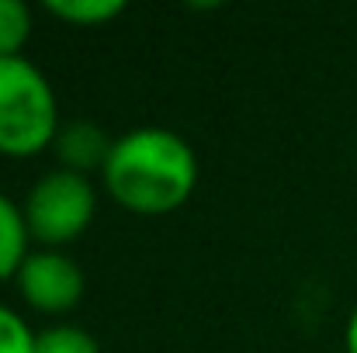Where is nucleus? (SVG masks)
I'll return each mask as SVG.
<instances>
[{
	"label": "nucleus",
	"instance_id": "nucleus-1",
	"mask_svg": "<svg viewBox=\"0 0 357 353\" xmlns=\"http://www.w3.org/2000/svg\"><path fill=\"white\" fill-rule=\"evenodd\" d=\"M101 180L121 208L167 215L195 194L198 156L170 128H132L115 139Z\"/></svg>",
	"mask_w": 357,
	"mask_h": 353
},
{
	"label": "nucleus",
	"instance_id": "nucleus-2",
	"mask_svg": "<svg viewBox=\"0 0 357 353\" xmlns=\"http://www.w3.org/2000/svg\"><path fill=\"white\" fill-rule=\"evenodd\" d=\"M59 108L45 73L24 56L0 59V152L35 156L59 135Z\"/></svg>",
	"mask_w": 357,
	"mask_h": 353
},
{
	"label": "nucleus",
	"instance_id": "nucleus-3",
	"mask_svg": "<svg viewBox=\"0 0 357 353\" xmlns=\"http://www.w3.org/2000/svg\"><path fill=\"white\" fill-rule=\"evenodd\" d=\"M94 208H98V194H94L91 177L70 173L59 166L28 191L21 212H24V226L31 239L45 246H63L87 233Z\"/></svg>",
	"mask_w": 357,
	"mask_h": 353
},
{
	"label": "nucleus",
	"instance_id": "nucleus-4",
	"mask_svg": "<svg viewBox=\"0 0 357 353\" xmlns=\"http://www.w3.org/2000/svg\"><path fill=\"white\" fill-rule=\"evenodd\" d=\"M14 281H17L21 298L31 308L49 312V315L70 312L84 298V270L70 256L52 253V249L28 253L24 263H21V270L14 274Z\"/></svg>",
	"mask_w": 357,
	"mask_h": 353
},
{
	"label": "nucleus",
	"instance_id": "nucleus-5",
	"mask_svg": "<svg viewBox=\"0 0 357 353\" xmlns=\"http://www.w3.org/2000/svg\"><path fill=\"white\" fill-rule=\"evenodd\" d=\"M52 146H56V156H59L63 170L87 177L91 170H105L115 142L91 121H70V125L59 128Z\"/></svg>",
	"mask_w": 357,
	"mask_h": 353
},
{
	"label": "nucleus",
	"instance_id": "nucleus-6",
	"mask_svg": "<svg viewBox=\"0 0 357 353\" xmlns=\"http://www.w3.org/2000/svg\"><path fill=\"white\" fill-rule=\"evenodd\" d=\"M28 226H24V212L7 198L0 194V281L3 277H14L28 256Z\"/></svg>",
	"mask_w": 357,
	"mask_h": 353
},
{
	"label": "nucleus",
	"instance_id": "nucleus-7",
	"mask_svg": "<svg viewBox=\"0 0 357 353\" xmlns=\"http://www.w3.org/2000/svg\"><path fill=\"white\" fill-rule=\"evenodd\" d=\"M45 10L59 21H70V24H84V28H94V24H105L112 17H119L125 10L121 0H49Z\"/></svg>",
	"mask_w": 357,
	"mask_h": 353
},
{
	"label": "nucleus",
	"instance_id": "nucleus-8",
	"mask_svg": "<svg viewBox=\"0 0 357 353\" xmlns=\"http://www.w3.org/2000/svg\"><path fill=\"white\" fill-rule=\"evenodd\" d=\"M31 38V10L21 0H0V59L21 56Z\"/></svg>",
	"mask_w": 357,
	"mask_h": 353
},
{
	"label": "nucleus",
	"instance_id": "nucleus-9",
	"mask_svg": "<svg viewBox=\"0 0 357 353\" xmlns=\"http://www.w3.org/2000/svg\"><path fill=\"white\" fill-rule=\"evenodd\" d=\"M35 353H101V347L80 326H52L35 336Z\"/></svg>",
	"mask_w": 357,
	"mask_h": 353
},
{
	"label": "nucleus",
	"instance_id": "nucleus-10",
	"mask_svg": "<svg viewBox=\"0 0 357 353\" xmlns=\"http://www.w3.org/2000/svg\"><path fill=\"white\" fill-rule=\"evenodd\" d=\"M0 353H35V333L28 322L0 305Z\"/></svg>",
	"mask_w": 357,
	"mask_h": 353
},
{
	"label": "nucleus",
	"instance_id": "nucleus-11",
	"mask_svg": "<svg viewBox=\"0 0 357 353\" xmlns=\"http://www.w3.org/2000/svg\"><path fill=\"white\" fill-rule=\"evenodd\" d=\"M347 353H357V308L351 312V322H347Z\"/></svg>",
	"mask_w": 357,
	"mask_h": 353
}]
</instances>
